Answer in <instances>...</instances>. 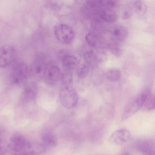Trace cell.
Instances as JSON below:
<instances>
[{"mask_svg":"<svg viewBox=\"0 0 155 155\" xmlns=\"http://www.w3.org/2000/svg\"><path fill=\"white\" fill-rule=\"evenodd\" d=\"M38 94V86L36 82H30L25 84L24 89L21 94V101L26 104L33 101Z\"/></svg>","mask_w":155,"mask_h":155,"instance_id":"9","label":"cell"},{"mask_svg":"<svg viewBox=\"0 0 155 155\" xmlns=\"http://www.w3.org/2000/svg\"><path fill=\"white\" fill-rule=\"evenodd\" d=\"M137 148L143 155H154V145L149 140H142L137 144Z\"/></svg>","mask_w":155,"mask_h":155,"instance_id":"14","label":"cell"},{"mask_svg":"<svg viewBox=\"0 0 155 155\" xmlns=\"http://www.w3.org/2000/svg\"><path fill=\"white\" fill-rule=\"evenodd\" d=\"M143 106L147 110H154L155 103H154V97L153 94L150 92L148 96L143 104Z\"/></svg>","mask_w":155,"mask_h":155,"instance_id":"24","label":"cell"},{"mask_svg":"<svg viewBox=\"0 0 155 155\" xmlns=\"http://www.w3.org/2000/svg\"><path fill=\"white\" fill-rule=\"evenodd\" d=\"M131 133L126 129H119L114 131L109 137V142L114 145H122L130 141Z\"/></svg>","mask_w":155,"mask_h":155,"instance_id":"10","label":"cell"},{"mask_svg":"<svg viewBox=\"0 0 155 155\" xmlns=\"http://www.w3.org/2000/svg\"><path fill=\"white\" fill-rule=\"evenodd\" d=\"M107 47L110 53L114 56L118 57L122 54V50L119 47V45L116 43V41L109 44Z\"/></svg>","mask_w":155,"mask_h":155,"instance_id":"23","label":"cell"},{"mask_svg":"<svg viewBox=\"0 0 155 155\" xmlns=\"http://www.w3.org/2000/svg\"><path fill=\"white\" fill-rule=\"evenodd\" d=\"M16 51L14 47L5 45L0 48V67L6 68L15 59Z\"/></svg>","mask_w":155,"mask_h":155,"instance_id":"5","label":"cell"},{"mask_svg":"<svg viewBox=\"0 0 155 155\" xmlns=\"http://www.w3.org/2000/svg\"><path fill=\"white\" fill-rule=\"evenodd\" d=\"M29 68L25 62H19L16 64L12 70L10 76L11 82L16 85H21L25 84L28 78Z\"/></svg>","mask_w":155,"mask_h":155,"instance_id":"2","label":"cell"},{"mask_svg":"<svg viewBox=\"0 0 155 155\" xmlns=\"http://www.w3.org/2000/svg\"><path fill=\"white\" fill-rule=\"evenodd\" d=\"M131 17V13L130 11H129V10H126V11H125L124 13H123L122 18H123L124 20H128V19H129Z\"/></svg>","mask_w":155,"mask_h":155,"instance_id":"27","label":"cell"},{"mask_svg":"<svg viewBox=\"0 0 155 155\" xmlns=\"http://www.w3.org/2000/svg\"><path fill=\"white\" fill-rule=\"evenodd\" d=\"M10 155H30L25 153H13Z\"/></svg>","mask_w":155,"mask_h":155,"instance_id":"28","label":"cell"},{"mask_svg":"<svg viewBox=\"0 0 155 155\" xmlns=\"http://www.w3.org/2000/svg\"><path fill=\"white\" fill-rule=\"evenodd\" d=\"M59 100L61 105L65 108L74 107L78 102V94L71 86L64 87L59 92Z\"/></svg>","mask_w":155,"mask_h":155,"instance_id":"3","label":"cell"},{"mask_svg":"<svg viewBox=\"0 0 155 155\" xmlns=\"http://www.w3.org/2000/svg\"><path fill=\"white\" fill-rule=\"evenodd\" d=\"M27 140L19 133H15L8 143V150L13 153H24Z\"/></svg>","mask_w":155,"mask_h":155,"instance_id":"6","label":"cell"},{"mask_svg":"<svg viewBox=\"0 0 155 155\" xmlns=\"http://www.w3.org/2000/svg\"><path fill=\"white\" fill-rule=\"evenodd\" d=\"M60 79L64 87L71 86L73 82V74L71 70L65 69L61 73Z\"/></svg>","mask_w":155,"mask_h":155,"instance_id":"21","label":"cell"},{"mask_svg":"<svg viewBox=\"0 0 155 155\" xmlns=\"http://www.w3.org/2000/svg\"><path fill=\"white\" fill-rule=\"evenodd\" d=\"M107 79L111 82H117L121 78V72L117 68H110L105 73Z\"/></svg>","mask_w":155,"mask_h":155,"instance_id":"20","label":"cell"},{"mask_svg":"<svg viewBox=\"0 0 155 155\" xmlns=\"http://www.w3.org/2000/svg\"><path fill=\"white\" fill-rule=\"evenodd\" d=\"M97 15L100 19L108 23L114 22L117 20V14L113 9L102 8Z\"/></svg>","mask_w":155,"mask_h":155,"instance_id":"13","label":"cell"},{"mask_svg":"<svg viewBox=\"0 0 155 155\" xmlns=\"http://www.w3.org/2000/svg\"><path fill=\"white\" fill-rule=\"evenodd\" d=\"M46 69L47 65L45 61L41 58H37L29 67V76L35 79H43Z\"/></svg>","mask_w":155,"mask_h":155,"instance_id":"7","label":"cell"},{"mask_svg":"<svg viewBox=\"0 0 155 155\" xmlns=\"http://www.w3.org/2000/svg\"><path fill=\"white\" fill-rule=\"evenodd\" d=\"M79 59L73 55H66L62 59V65L65 69L72 70L79 66Z\"/></svg>","mask_w":155,"mask_h":155,"instance_id":"15","label":"cell"},{"mask_svg":"<svg viewBox=\"0 0 155 155\" xmlns=\"http://www.w3.org/2000/svg\"><path fill=\"white\" fill-rule=\"evenodd\" d=\"M91 81L96 85H101L104 81V74L101 72L93 73L91 74Z\"/></svg>","mask_w":155,"mask_h":155,"instance_id":"25","label":"cell"},{"mask_svg":"<svg viewBox=\"0 0 155 155\" xmlns=\"http://www.w3.org/2000/svg\"><path fill=\"white\" fill-rule=\"evenodd\" d=\"M45 151L46 147L42 143L36 140H27L24 153L30 155H40Z\"/></svg>","mask_w":155,"mask_h":155,"instance_id":"11","label":"cell"},{"mask_svg":"<svg viewBox=\"0 0 155 155\" xmlns=\"http://www.w3.org/2000/svg\"><path fill=\"white\" fill-rule=\"evenodd\" d=\"M54 34L56 38L61 43L69 44L71 43L75 37L73 29L67 24H60L54 28Z\"/></svg>","mask_w":155,"mask_h":155,"instance_id":"4","label":"cell"},{"mask_svg":"<svg viewBox=\"0 0 155 155\" xmlns=\"http://www.w3.org/2000/svg\"><path fill=\"white\" fill-rule=\"evenodd\" d=\"M150 92V91L149 90H145L128 104L123 112L122 120L124 121L127 120L130 116L134 114L141 107L143 106Z\"/></svg>","mask_w":155,"mask_h":155,"instance_id":"1","label":"cell"},{"mask_svg":"<svg viewBox=\"0 0 155 155\" xmlns=\"http://www.w3.org/2000/svg\"><path fill=\"white\" fill-rule=\"evenodd\" d=\"M124 155H129V154H127H127H124Z\"/></svg>","mask_w":155,"mask_h":155,"instance_id":"29","label":"cell"},{"mask_svg":"<svg viewBox=\"0 0 155 155\" xmlns=\"http://www.w3.org/2000/svg\"><path fill=\"white\" fill-rule=\"evenodd\" d=\"M84 58L86 64L89 65V67H93L94 68L98 64L96 51L94 50H88L85 52L84 54Z\"/></svg>","mask_w":155,"mask_h":155,"instance_id":"17","label":"cell"},{"mask_svg":"<svg viewBox=\"0 0 155 155\" xmlns=\"http://www.w3.org/2000/svg\"><path fill=\"white\" fill-rule=\"evenodd\" d=\"M90 72V67L86 63L78 66L77 68V74L79 78L84 79L87 76Z\"/></svg>","mask_w":155,"mask_h":155,"instance_id":"22","label":"cell"},{"mask_svg":"<svg viewBox=\"0 0 155 155\" xmlns=\"http://www.w3.org/2000/svg\"><path fill=\"white\" fill-rule=\"evenodd\" d=\"M8 150V144L0 139V155H6Z\"/></svg>","mask_w":155,"mask_h":155,"instance_id":"26","label":"cell"},{"mask_svg":"<svg viewBox=\"0 0 155 155\" xmlns=\"http://www.w3.org/2000/svg\"><path fill=\"white\" fill-rule=\"evenodd\" d=\"M113 38L116 42H124L128 36V31L127 27L122 25L114 27L111 31Z\"/></svg>","mask_w":155,"mask_h":155,"instance_id":"12","label":"cell"},{"mask_svg":"<svg viewBox=\"0 0 155 155\" xmlns=\"http://www.w3.org/2000/svg\"><path fill=\"white\" fill-rule=\"evenodd\" d=\"M61 72L59 67L57 65H51L47 67L43 76L45 82L48 85H54L60 79Z\"/></svg>","mask_w":155,"mask_h":155,"instance_id":"8","label":"cell"},{"mask_svg":"<svg viewBox=\"0 0 155 155\" xmlns=\"http://www.w3.org/2000/svg\"><path fill=\"white\" fill-rule=\"evenodd\" d=\"M85 41L87 45L93 48H96L99 45V39L98 36L93 32L88 33L85 36Z\"/></svg>","mask_w":155,"mask_h":155,"instance_id":"18","label":"cell"},{"mask_svg":"<svg viewBox=\"0 0 155 155\" xmlns=\"http://www.w3.org/2000/svg\"><path fill=\"white\" fill-rule=\"evenodd\" d=\"M42 141L45 147H56L58 143L56 136L53 133L50 131H47L42 133Z\"/></svg>","mask_w":155,"mask_h":155,"instance_id":"16","label":"cell"},{"mask_svg":"<svg viewBox=\"0 0 155 155\" xmlns=\"http://www.w3.org/2000/svg\"><path fill=\"white\" fill-rule=\"evenodd\" d=\"M133 7L136 13L141 16L146 15L148 10L147 5L143 0H135L133 2Z\"/></svg>","mask_w":155,"mask_h":155,"instance_id":"19","label":"cell"}]
</instances>
